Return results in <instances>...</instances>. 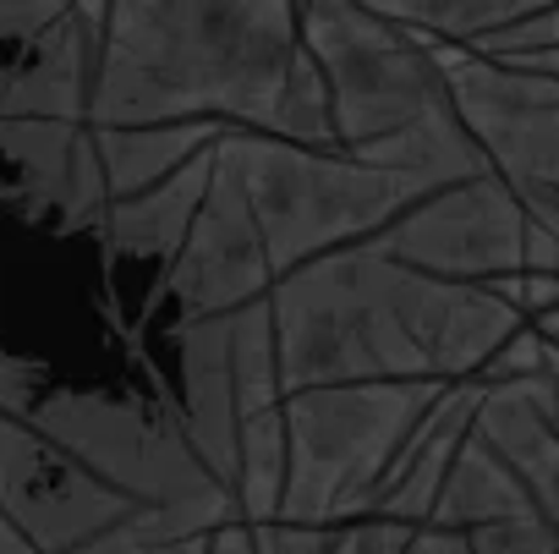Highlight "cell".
Segmentation results:
<instances>
[{"label":"cell","mask_w":559,"mask_h":554,"mask_svg":"<svg viewBox=\"0 0 559 554\" xmlns=\"http://www.w3.org/2000/svg\"><path fill=\"white\" fill-rule=\"evenodd\" d=\"M219 160L247 192L274 281H286V274L330 252L368 247L423 198V187H412L406 176L373 170L352 154L292 149L258 132H225Z\"/></svg>","instance_id":"7a4b0ae2"},{"label":"cell","mask_w":559,"mask_h":554,"mask_svg":"<svg viewBox=\"0 0 559 554\" xmlns=\"http://www.w3.org/2000/svg\"><path fill=\"white\" fill-rule=\"evenodd\" d=\"M67 17L61 0H0V45H34L45 28Z\"/></svg>","instance_id":"484cf974"},{"label":"cell","mask_w":559,"mask_h":554,"mask_svg":"<svg viewBox=\"0 0 559 554\" xmlns=\"http://www.w3.org/2000/svg\"><path fill=\"white\" fill-rule=\"evenodd\" d=\"M379 258L433 274V281H461V286H493L521 274L526 258V214L515 192L499 176H477L444 192L417 198L390 231L368 241Z\"/></svg>","instance_id":"52a82bcc"},{"label":"cell","mask_w":559,"mask_h":554,"mask_svg":"<svg viewBox=\"0 0 559 554\" xmlns=\"http://www.w3.org/2000/svg\"><path fill=\"white\" fill-rule=\"evenodd\" d=\"M50 396V368L17 352H0V412L7 417H34V406Z\"/></svg>","instance_id":"603a6c76"},{"label":"cell","mask_w":559,"mask_h":554,"mask_svg":"<svg viewBox=\"0 0 559 554\" xmlns=\"http://www.w3.org/2000/svg\"><path fill=\"white\" fill-rule=\"evenodd\" d=\"M83 132L88 127H67V121H0V154L23 170L34 203L61 209Z\"/></svg>","instance_id":"44dd1931"},{"label":"cell","mask_w":559,"mask_h":554,"mask_svg":"<svg viewBox=\"0 0 559 554\" xmlns=\"http://www.w3.org/2000/svg\"><path fill=\"white\" fill-rule=\"evenodd\" d=\"M297 34L330 83L346 154H362L444 105V72L433 61V45L390 23L373 0L368 7L308 0L297 7Z\"/></svg>","instance_id":"5b68a950"},{"label":"cell","mask_w":559,"mask_h":554,"mask_svg":"<svg viewBox=\"0 0 559 554\" xmlns=\"http://www.w3.org/2000/svg\"><path fill=\"white\" fill-rule=\"evenodd\" d=\"M466 543H472V554H559V532L543 516H521V521L466 532Z\"/></svg>","instance_id":"7402d4cb"},{"label":"cell","mask_w":559,"mask_h":554,"mask_svg":"<svg viewBox=\"0 0 559 554\" xmlns=\"http://www.w3.org/2000/svg\"><path fill=\"white\" fill-rule=\"evenodd\" d=\"M433 61L444 72V99L483 149L488 170L515 198H559V78H537L510 61L439 45Z\"/></svg>","instance_id":"8992f818"},{"label":"cell","mask_w":559,"mask_h":554,"mask_svg":"<svg viewBox=\"0 0 559 554\" xmlns=\"http://www.w3.org/2000/svg\"><path fill=\"white\" fill-rule=\"evenodd\" d=\"M477 401H483V385H450L428 406V417L406 434V445H401L368 521H384V527H428L433 521L439 494L450 483V467H455L461 445L472 439Z\"/></svg>","instance_id":"8fae6325"},{"label":"cell","mask_w":559,"mask_h":554,"mask_svg":"<svg viewBox=\"0 0 559 554\" xmlns=\"http://www.w3.org/2000/svg\"><path fill=\"white\" fill-rule=\"evenodd\" d=\"M286 478H292V439H286V401L274 412H258L241 423L236 439V478H230V499L241 527H269L280 521L286 505Z\"/></svg>","instance_id":"e0dca14e"},{"label":"cell","mask_w":559,"mask_h":554,"mask_svg":"<svg viewBox=\"0 0 559 554\" xmlns=\"http://www.w3.org/2000/svg\"><path fill=\"white\" fill-rule=\"evenodd\" d=\"M209 554H252V527H241V521L219 527V532L209 538Z\"/></svg>","instance_id":"f1b7e54d"},{"label":"cell","mask_w":559,"mask_h":554,"mask_svg":"<svg viewBox=\"0 0 559 554\" xmlns=\"http://www.w3.org/2000/svg\"><path fill=\"white\" fill-rule=\"evenodd\" d=\"M269 314L280 335V385H286V396L428 379L395 314V263L379 258L373 247L330 252L286 274V281H274Z\"/></svg>","instance_id":"3957f363"},{"label":"cell","mask_w":559,"mask_h":554,"mask_svg":"<svg viewBox=\"0 0 559 554\" xmlns=\"http://www.w3.org/2000/svg\"><path fill=\"white\" fill-rule=\"evenodd\" d=\"M258 138L292 143V149H319V154H346V149H341V127H335L330 83H324V72L313 67L308 50H297L286 83H280V94H274L269 127H263Z\"/></svg>","instance_id":"ffe728a7"},{"label":"cell","mask_w":559,"mask_h":554,"mask_svg":"<svg viewBox=\"0 0 559 554\" xmlns=\"http://www.w3.org/2000/svg\"><path fill=\"white\" fill-rule=\"evenodd\" d=\"M543 406H548V423L559 428V385H548V401H543Z\"/></svg>","instance_id":"4dcf8cb0"},{"label":"cell","mask_w":559,"mask_h":554,"mask_svg":"<svg viewBox=\"0 0 559 554\" xmlns=\"http://www.w3.org/2000/svg\"><path fill=\"white\" fill-rule=\"evenodd\" d=\"M395 314L412 335L428 379L439 385H477V374L493 363V352L526 330V319L488 286L433 281L395 263Z\"/></svg>","instance_id":"9c48e42d"},{"label":"cell","mask_w":559,"mask_h":554,"mask_svg":"<svg viewBox=\"0 0 559 554\" xmlns=\"http://www.w3.org/2000/svg\"><path fill=\"white\" fill-rule=\"evenodd\" d=\"M395 554H472V543H466V532H444V527H412L406 538H401V549Z\"/></svg>","instance_id":"83f0119b"},{"label":"cell","mask_w":559,"mask_h":554,"mask_svg":"<svg viewBox=\"0 0 559 554\" xmlns=\"http://www.w3.org/2000/svg\"><path fill=\"white\" fill-rule=\"evenodd\" d=\"M373 7L439 50H483L532 12V0H373Z\"/></svg>","instance_id":"ac0fdd59"},{"label":"cell","mask_w":559,"mask_h":554,"mask_svg":"<svg viewBox=\"0 0 559 554\" xmlns=\"http://www.w3.org/2000/svg\"><path fill=\"white\" fill-rule=\"evenodd\" d=\"M352 160H362L373 170H390V176H406L412 187H423V198L444 192V187H461V181H477V176H493L483 149L472 143L461 116L450 110V99L433 105L428 116H417L412 127H401L395 138L352 154Z\"/></svg>","instance_id":"5bb4252c"},{"label":"cell","mask_w":559,"mask_h":554,"mask_svg":"<svg viewBox=\"0 0 559 554\" xmlns=\"http://www.w3.org/2000/svg\"><path fill=\"white\" fill-rule=\"evenodd\" d=\"M346 532L330 527H297V521H269L252 527V554H335Z\"/></svg>","instance_id":"d4e9b609"},{"label":"cell","mask_w":559,"mask_h":554,"mask_svg":"<svg viewBox=\"0 0 559 554\" xmlns=\"http://www.w3.org/2000/svg\"><path fill=\"white\" fill-rule=\"evenodd\" d=\"M450 385L401 379V385H335L286 396V439L292 478L280 521L297 527H362L373 499L406 445V434L428 417V406Z\"/></svg>","instance_id":"277c9868"},{"label":"cell","mask_w":559,"mask_h":554,"mask_svg":"<svg viewBox=\"0 0 559 554\" xmlns=\"http://www.w3.org/2000/svg\"><path fill=\"white\" fill-rule=\"evenodd\" d=\"M165 292L176 297L181 319H225L274 292V269H269L258 220H252L247 192L225 160H219L214 187L192 220L187 247L165 269Z\"/></svg>","instance_id":"ba28073f"},{"label":"cell","mask_w":559,"mask_h":554,"mask_svg":"<svg viewBox=\"0 0 559 554\" xmlns=\"http://www.w3.org/2000/svg\"><path fill=\"white\" fill-rule=\"evenodd\" d=\"M335 554H373L368 527H346V538H341V549H335Z\"/></svg>","instance_id":"f546056e"},{"label":"cell","mask_w":559,"mask_h":554,"mask_svg":"<svg viewBox=\"0 0 559 554\" xmlns=\"http://www.w3.org/2000/svg\"><path fill=\"white\" fill-rule=\"evenodd\" d=\"M548 379L532 385H483L472 434L521 478L532 510L559 532V428L548 423Z\"/></svg>","instance_id":"7c38bea8"},{"label":"cell","mask_w":559,"mask_h":554,"mask_svg":"<svg viewBox=\"0 0 559 554\" xmlns=\"http://www.w3.org/2000/svg\"><path fill=\"white\" fill-rule=\"evenodd\" d=\"M521 516H537L521 478L472 434L450 467V483L439 494V510L428 527H444V532H483V527H499V521H521Z\"/></svg>","instance_id":"2e32d148"},{"label":"cell","mask_w":559,"mask_h":554,"mask_svg":"<svg viewBox=\"0 0 559 554\" xmlns=\"http://www.w3.org/2000/svg\"><path fill=\"white\" fill-rule=\"evenodd\" d=\"M214 170H219V143H214L209 154H198L192 165H181L170 181H159V187H148V192H138V198L110 203L99 236H105L121 258H143V263L170 269L176 252H181L187 236H192V220H198V209H203V198H209V187H214Z\"/></svg>","instance_id":"4fadbf2b"},{"label":"cell","mask_w":559,"mask_h":554,"mask_svg":"<svg viewBox=\"0 0 559 554\" xmlns=\"http://www.w3.org/2000/svg\"><path fill=\"white\" fill-rule=\"evenodd\" d=\"M225 138V127L209 121H187V127H116V132H94L99 165H105V187L110 203L138 198L159 181H170L181 165H192L198 154H209Z\"/></svg>","instance_id":"9a60e30c"},{"label":"cell","mask_w":559,"mask_h":554,"mask_svg":"<svg viewBox=\"0 0 559 554\" xmlns=\"http://www.w3.org/2000/svg\"><path fill=\"white\" fill-rule=\"evenodd\" d=\"M532 379H543V335L526 325L493 352V363L477 374V385H532Z\"/></svg>","instance_id":"cb8c5ba5"},{"label":"cell","mask_w":559,"mask_h":554,"mask_svg":"<svg viewBox=\"0 0 559 554\" xmlns=\"http://www.w3.org/2000/svg\"><path fill=\"white\" fill-rule=\"evenodd\" d=\"M72 554H209V538L148 543V538L132 532V521H127V527H116V532H105V538H94V543H83V549H72Z\"/></svg>","instance_id":"4316f807"},{"label":"cell","mask_w":559,"mask_h":554,"mask_svg":"<svg viewBox=\"0 0 559 554\" xmlns=\"http://www.w3.org/2000/svg\"><path fill=\"white\" fill-rule=\"evenodd\" d=\"M225 357H230V390H236L241 423L258 417V412H274L280 401H286V385H280V335H274L269 297L247 303L225 319Z\"/></svg>","instance_id":"d6986e66"},{"label":"cell","mask_w":559,"mask_h":554,"mask_svg":"<svg viewBox=\"0 0 559 554\" xmlns=\"http://www.w3.org/2000/svg\"><path fill=\"white\" fill-rule=\"evenodd\" d=\"M94 34L99 7H67L56 28H45L23 67L0 83V121H67L88 127L94 94Z\"/></svg>","instance_id":"30bf717a"},{"label":"cell","mask_w":559,"mask_h":554,"mask_svg":"<svg viewBox=\"0 0 559 554\" xmlns=\"http://www.w3.org/2000/svg\"><path fill=\"white\" fill-rule=\"evenodd\" d=\"M302 50L292 0H116L99 7L88 127L263 132Z\"/></svg>","instance_id":"6da1fadb"}]
</instances>
